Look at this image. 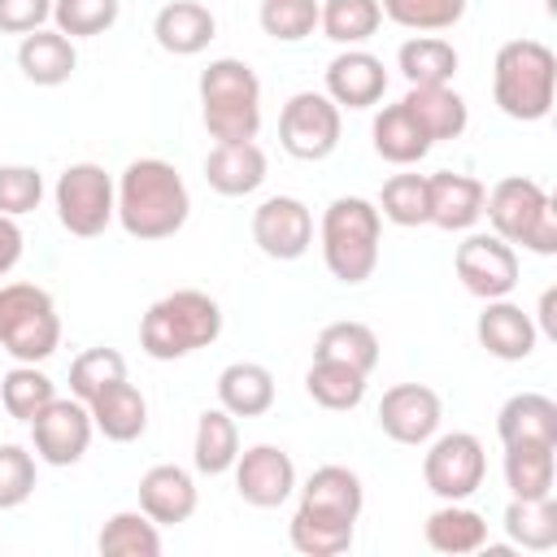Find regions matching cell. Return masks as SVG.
Listing matches in <instances>:
<instances>
[{"mask_svg": "<svg viewBox=\"0 0 557 557\" xmlns=\"http://www.w3.org/2000/svg\"><path fill=\"white\" fill-rule=\"evenodd\" d=\"M191 196L183 174L161 157H135L117 174V222L131 239L157 244L187 226Z\"/></svg>", "mask_w": 557, "mask_h": 557, "instance_id": "1", "label": "cell"}, {"mask_svg": "<svg viewBox=\"0 0 557 557\" xmlns=\"http://www.w3.org/2000/svg\"><path fill=\"white\" fill-rule=\"evenodd\" d=\"M492 100L513 122H544L557 100V57L540 39H509L492 61Z\"/></svg>", "mask_w": 557, "mask_h": 557, "instance_id": "2", "label": "cell"}, {"mask_svg": "<svg viewBox=\"0 0 557 557\" xmlns=\"http://www.w3.org/2000/svg\"><path fill=\"white\" fill-rule=\"evenodd\" d=\"M318 244L322 261L335 283L357 287L374 274L379 265V244H383V213L366 196H335L318 222Z\"/></svg>", "mask_w": 557, "mask_h": 557, "instance_id": "3", "label": "cell"}, {"mask_svg": "<svg viewBox=\"0 0 557 557\" xmlns=\"http://www.w3.org/2000/svg\"><path fill=\"white\" fill-rule=\"evenodd\" d=\"M222 335V305L209 292L178 287L148 305L139 318V348L152 361H178L209 348Z\"/></svg>", "mask_w": 557, "mask_h": 557, "instance_id": "4", "label": "cell"}, {"mask_svg": "<svg viewBox=\"0 0 557 557\" xmlns=\"http://www.w3.org/2000/svg\"><path fill=\"white\" fill-rule=\"evenodd\" d=\"M200 117L213 144H244L261 131V78L239 57H218L200 70Z\"/></svg>", "mask_w": 557, "mask_h": 557, "instance_id": "5", "label": "cell"}, {"mask_svg": "<svg viewBox=\"0 0 557 557\" xmlns=\"http://www.w3.org/2000/svg\"><path fill=\"white\" fill-rule=\"evenodd\" d=\"M483 213L492 222V235H500L505 244L527 248L535 257H553L557 252V209H553V196L535 178L505 174L483 196Z\"/></svg>", "mask_w": 557, "mask_h": 557, "instance_id": "6", "label": "cell"}, {"mask_svg": "<svg viewBox=\"0 0 557 557\" xmlns=\"http://www.w3.org/2000/svg\"><path fill=\"white\" fill-rule=\"evenodd\" d=\"M0 348L13 361H48L61 348V313L39 283H0Z\"/></svg>", "mask_w": 557, "mask_h": 557, "instance_id": "7", "label": "cell"}, {"mask_svg": "<svg viewBox=\"0 0 557 557\" xmlns=\"http://www.w3.org/2000/svg\"><path fill=\"white\" fill-rule=\"evenodd\" d=\"M52 205H57V222L70 235L96 239L117 218V183H113V174L104 165L74 161V165L61 170V178L52 187Z\"/></svg>", "mask_w": 557, "mask_h": 557, "instance_id": "8", "label": "cell"}, {"mask_svg": "<svg viewBox=\"0 0 557 557\" xmlns=\"http://www.w3.org/2000/svg\"><path fill=\"white\" fill-rule=\"evenodd\" d=\"M344 109L326 91H296L278 113V144L296 161H326L339 148Z\"/></svg>", "mask_w": 557, "mask_h": 557, "instance_id": "9", "label": "cell"}, {"mask_svg": "<svg viewBox=\"0 0 557 557\" xmlns=\"http://www.w3.org/2000/svg\"><path fill=\"white\" fill-rule=\"evenodd\" d=\"M487 474V453L479 444V435L470 431H448V435H431L426 440V457H422V483L431 487V496L440 500H466L483 487Z\"/></svg>", "mask_w": 557, "mask_h": 557, "instance_id": "10", "label": "cell"}, {"mask_svg": "<svg viewBox=\"0 0 557 557\" xmlns=\"http://www.w3.org/2000/svg\"><path fill=\"white\" fill-rule=\"evenodd\" d=\"M453 270H457V278H461V287L470 292V296H479V300H500V296H509L513 287H518V248L513 244H505L500 235H466L461 244H457V252H453Z\"/></svg>", "mask_w": 557, "mask_h": 557, "instance_id": "11", "label": "cell"}, {"mask_svg": "<svg viewBox=\"0 0 557 557\" xmlns=\"http://www.w3.org/2000/svg\"><path fill=\"white\" fill-rule=\"evenodd\" d=\"M91 435H96L91 409H87L78 396H57V400H48V405L35 413V422H30L35 457L48 461V466H74V461H83Z\"/></svg>", "mask_w": 557, "mask_h": 557, "instance_id": "12", "label": "cell"}, {"mask_svg": "<svg viewBox=\"0 0 557 557\" xmlns=\"http://www.w3.org/2000/svg\"><path fill=\"white\" fill-rule=\"evenodd\" d=\"M379 431L396 444H409V448H422L431 435H440V422H444V400L435 387L426 383H396L383 392L379 400Z\"/></svg>", "mask_w": 557, "mask_h": 557, "instance_id": "13", "label": "cell"}, {"mask_svg": "<svg viewBox=\"0 0 557 557\" xmlns=\"http://www.w3.org/2000/svg\"><path fill=\"white\" fill-rule=\"evenodd\" d=\"M252 244L270 261H296L313 248V213L300 196H265L252 209Z\"/></svg>", "mask_w": 557, "mask_h": 557, "instance_id": "14", "label": "cell"}, {"mask_svg": "<svg viewBox=\"0 0 557 557\" xmlns=\"http://www.w3.org/2000/svg\"><path fill=\"white\" fill-rule=\"evenodd\" d=\"M235 492L252 509H278L296 492V461L278 444H252L235 457Z\"/></svg>", "mask_w": 557, "mask_h": 557, "instance_id": "15", "label": "cell"}, {"mask_svg": "<svg viewBox=\"0 0 557 557\" xmlns=\"http://www.w3.org/2000/svg\"><path fill=\"white\" fill-rule=\"evenodd\" d=\"M474 335H479V344H483L496 361H527V357L535 352V339H540L535 318H531L522 305H513L509 296L483 300V313H479V322H474Z\"/></svg>", "mask_w": 557, "mask_h": 557, "instance_id": "16", "label": "cell"}, {"mask_svg": "<svg viewBox=\"0 0 557 557\" xmlns=\"http://www.w3.org/2000/svg\"><path fill=\"white\" fill-rule=\"evenodd\" d=\"M387 91V70L374 52L366 48H344L326 65V96L339 109H374Z\"/></svg>", "mask_w": 557, "mask_h": 557, "instance_id": "17", "label": "cell"}, {"mask_svg": "<svg viewBox=\"0 0 557 557\" xmlns=\"http://www.w3.org/2000/svg\"><path fill=\"white\" fill-rule=\"evenodd\" d=\"M483 196L487 187L474 174H461V170L426 174V200H431L426 222L440 231H470L483 218Z\"/></svg>", "mask_w": 557, "mask_h": 557, "instance_id": "18", "label": "cell"}, {"mask_svg": "<svg viewBox=\"0 0 557 557\" xmlns=\"http://www.w3.org/2000/svg\"><path fill=\"white\" fill-rule=\"evenodd\" d=\"M213 35H218V17L200 0H170L152 17V39L170 57H196L213 44Z\"/></svg>", "mask_w": 557, "mask_h": 557, "instance_id": "19", "label": "cell"}, {"mask_svg": "<svg viewBox=\"0 0 557 557\" xmlns=\"http://www.w3.org/2000/svg\"><path fill=\"white\" fill-rule=\"evenodd\" d=\"M139 509L157 522V527H178L196 513V479L174 466V461H161L152 470H144L139 479Z\"/></svg>", "mask_w": 557, "mask_h": 557, "instance_id": "20", "label": "cell"}, {"mask_svg": "<svg viewBox=\"0 0 557 557\" xmlns=\"http://www.w3.org/2000/svg\"><path fill=\"white\" fill-rule=\"evenodd\" d=\"M17 70H22V78L35 83V87H61V83H70L74 70H78L74 39L61 35L57 26H52V30L39 26V30L22 35V44H17Z\"/></svg>", "mask_w": 557, "mask_h": 557, "instance_id": "21", "label": "cell"}, {"mask_svg": "<svg viewBox=\"0 0 557 557\" xmlns=\"http://www.w3.org/2000/svg\"><path fill=\"white\" fill-rule=\"evenodd\" d=\"M265 152L257 148V139H244V144H213L209 157H205V183L218 191V196H252L261 183H265Z\"/></svg>", "mask_w": 557, "mask_h": 557, "instance_id": "22", "label": "cell"}, {"mask_svg": "<svg viewBox=\"0 0 557 557\" xmlns=\"http://www.w3.org/2000/svg\"><path fill=\"white\" fill-rule=\"evenodd\" d=\"M87 409H91V426L113 444H131L148 431V400L131 379H117L104 392H96Z\"/></svg>", "mask_w": 557, "mask_h": 557, "instance_id": "23", "label": "cell"}, {"mask_svg": "<svg viewBox=\"0 0 557 557\" xmlns=\"http://www.w3.org/2000/svg\"><path fill=\"white\" fill-rule=\"evenodd\" d=\"M505 487L518 500H540L553 496L557 483V444H540V440H518L505 444Z\"/></svg>", "mask_w": 557, "mask_h": 557, "instance_id": "24", "label": "cell"}, {"mask_svg": "<svg viewBox=\"0 0 557 557\" xmlns=\"http://www.w3.org/2000/svg\"><path fill=\"white\" fill-rule=\"evenodd\" d=\"M218 405L231 418H261L274 405V374L261 361H231L218 374Z\"/></svg>", "mask_w": 557, "mask_h": 557, "instance_id": "25", "label": "cell"}, {"mask_svg": "<svg viewBox=\"0 0 557 557\" xmlns=\"http://www.w3.org/2000/svg\"><path fill=\"white\" fill-rule=\"evenodd\" d=\"M370 135H374V152H379L383 161H392V165H418V161L431 152V139H426V131L418 126V117L405 109V100L383 104V109L374 113Z\"/></svg>", "mask_w": 557, "mask_h": 557, "instance_id": "26", "label": "cell"}, {"mask_svg": "<svg viewBox=\"0 0 557 557\" xmlns=\"http://www.w3.org/2000/svg\"><path fill=\"white\" fill-rule=\"evenodd\" d=\"M300 505L357 522L361 509H366V487H361L357 470L331 461V466H318V470L305 479V487H300Z\"/></svg>", "mask_w": 557, "mask_h": 557, "instance_id": "27", "label": "cell"}, {"mask_svg": "<svg viewBox=\"0 0 557 557\" xmlns=\"http://www.w3.org/2000/svg\"><path fill=\"white\" fill-rule=\"evenodd\" d=\"M405 109L418 117V126L426 131L431 144L457 139L470 126V109H466V100L448 83H440V87H409L405 91Z\"/></svg>", "mask_w": 557, "mask_h": 557, "instance_id": "28", "label": "cell"}, {"mask_svg": "<svg viewBox=\"0 0 557 557\" xmlns=\"http://www.w3.org/2000/svg\"><path fill=\"white\" fill-rule=\"evenodd\" d=\"M422 535H426V544H431L435 553H448V557L487 548V522H483V513H474V509L461 505V500H444V505L422 522Z\"/></svg>", "mask_w": 557, "mask_h": 557, "instance_id": "29", "label": "cell"}, {"mask_svg": "<svg viewBox=\"0 0 557 557\" xmlns=\"http://www.w3.org/2000/svg\"><path fill=\"white\" fill-rule=\"evenodd\" d=\"M496 435H500V444H518V440L557 444V405L544 392H518L500 405Z\"/></svg>", "mask_w": 557, "mask_h": 557, "instance_id": "30", "label": "cell"}, {"mask_svg": "<svg viewBox=\"0 0 557 557\" xmlns=\"http://www.w3.org/2000/svg\"><path fill=\"white\" fill-rule=\"evenodd\" d=\"M352 531H357V522L322 513V509H309V505H296V513L287 522V540L305 557H339V553H348L352 548Z\"/></svg>", "mask_w": 557, "mask_h": 557, "instance_id": "31", "label": "cell"}, {"mask_svg": "<svg viewBox=\"0 0 557 557\" xmlns=\"http://www.w3.org/2000/svg\"><path fill=\"white\" fill-rule=\"evenodd\" d=\"M457 65H461L457 48H453L448 39H440V35H413V39H405L400 52H396V70L405 74L409 87H440V83H453Z\"/></svg>", "mask_w": 557, "mask_h": 557, "instance_id": "32", "label": "cell"}, {"mask_svg": "<svg viewBox=\"0 0 557 557\" xmlns=\"http://www.w3.org/2000/svg\"><path fill=\"white\" fill-rule=\"evenodd\" d=\"M239 457V426L235 418L218 405V409H205L196 418V440H191V466L200 474H226Z\"/></svg>", "mask_w": 557, "mask_h": 557, "instance_id": "33", "label": "cell"}, {"mask_svg": "<svg viewBox=\"0 0 557 557\" xmlns=\"http://www.w3.org/2000/svg\"><path fill=\"white\" fill-rule=\"evenodd\" d=\"M313 357H322V361H344V366L370 374V370L379 366V335H374L366 322H352V318L326 322V326L318 331Z\"/></svg>", "mask_w": 557, "mask_h": 557, "instance_id": "34", "label": "cell"}, {"mask_svg": "<svg viewBox=\"0 0 557 557\" xmlns=\"http://www.w3.org/2000/svg\"><path fill=\"white\" fill-rule=\"evenodd\" d=\"M366 379L361 370L344 366V361H322L313 357V366L305 370V392L313 396V405L331 409V413H344V409H357L366 400Z\"/></svg>", "mask_w": 557, "mask_h": 557, "instance_id": "35", "label": "cell"}, {"mask_svg": "<svg viewBox=\"0 0 557 557\" xmlns=\"http://www.w3.org/2000/svg\"><path fill=\"white\" fill-rule=\"evenodd\" d=\"M383 26L379 0H322L318 4V30L339 48H361Z\"/></svg>", "mask_w": 557, "mask_h": 557, "instance_id": "36", "label": "cell"}, {"mask_svg": "<svg viewBox=\"0 0 557 557\" xmlns=\"http://www.w3.org/2000/svg\"><path fill=\"white\" fill-rule=\"evenodd\" d=\"M96 548L104 557H157L161 553V527L144 509H117L100 527Z\"/></svg>", "mask_w": 557, "mask_h": 557, "instance_id": "37", "label": "cell"}, {"mask_svg": "<svg viewBox=\"0 0 557 557\" xmlns=\"http://www.w3.org/2000/svg\"><path fill=\"white\" fill-rule=\"evenodd\" d=\"M505 535L509 544L518 548H531V553H544L557 544V500L553 496H540V500H509L505 505Z\"/></svg>", "mask_w": 557, "mask_h": 557, "instance_id": "38", "label": "cell"}, {"mask_svg": "<svg viewBox=\"0 0 557 557\" xmlns=\"http://www.w3.org/2000/svg\"><path fill=\"white\" fill-rule=\"evenodd\" d=\"M48 400H57V383L39 370V366H30V361H17L4 379H0V405H4V413L9 418H17V422H35V413L48 405Z\"/></svg>", "mask_w": 557, "mask_h": 557, "instance_id": "39", "label": "cell"}, {"mask_svg": "<svg viewBox=\"0 0 557 557\" xmlns=\"http://www.w3.org/2000/svg\"><path fill=\"white\" fill-rule=\"evenodd\" d=\"M383 17L418 30V35H435V30H453L466 17V0H379Z\"/></svg>", "mask_w": 557, "mask_h": 557, "instance_id": "40", "label": "cell"}, {"mask_svg": "<svg viewBox=\"0 0 557 557\" xmlns=\"http://www.w3.org/2000/svg\"><path fill=\"white\" fill-rule=\"evenodd\" d=\"M379 213L392 226H426V218H431L426 174H392L379 191Z\"/></svg>", "mask_w": 557, "mask_h": 557, "instance_id": "41", "label": "cell"}, {"mask_svg": "<svg viewBox=\"0 0 557 557\" xmlns=\"http://www.w3.org/2000/svg\"><path fill=\"white\" fill-rule=\"evenodd\" d=\"M117 379H126V357L117 348H87L70 361V396H78L83 405Z\"/></svg>", "mask_w": 557, "mask_h": 557, "instance_id": "42", "label": "cell"}, {"mask_svg": "<svg viewBox=\"0 0 557 557\" xmlns=\"http://www.w3.org/2000/svg\"><path fill=\"white\" fill-rule=\"evenodd\" d=\"M257 22L278 44H300L318 30V0H261Z\"/></svg>", "mask_w": 557, "mask_h": 557, "instance_id": "43", "label": "cell"}, {"mask_svg": "<svg viewBox=\"0 0 557 557\" xmlns=\"http://www.w3.org/2000/svg\"><path fill=\"white\" fill-rule=\"evenodd\" d=\"M117 13H122L117 0H52V22L70 39L104 35L117 22Z\"/></svg>", "mask_w": 557, "mask_h": 557, "instance_id": "44", "label": "cell"}, {"mask_svg": "<svg viewBox=\"0 0 557 557\" xmlns=\"http://www.w3.org/2000/svg\"><path fill=\"white\" fill-rule=\"evenodd\" d=\"M35 492V453L22 444H0V509L26 505Z\"/></svg>", "mask_w": 557, "mask_h": 557, "instance_id": "45", "label": "cell"}, {"mask_svg": "<svg viewBox=\"0 0 557 557\" xmlns=\"http://www.w3.org/2000/svg\"><path fill=\"white\" fill-rule=\"evenodd\" d=\"M44 200V174L35 165H0V213L22 218L39 209Z\"/></svg>", "mask_w": 557, "mask_h": 557, "instance_id": "46", "label": "cell"}, {"mask_svg": "<svg viewBox=\"0 0 557 557\" xmlns=\"http://www.w3.org/2000/svg\"><path fill=\"white\" fill-rule=\"evenodd\" d=\"M52 17V0H0V35H30Z\"/></svg>", "mask_w": 557, "mask_h": 557, "instance_id": "47", "label": "cell"}, {"mask_svg": "<svg viewBox=\"0 0 557 557\" xmlns=\"http://www.w3.org/2000/svg\"><path fill=\"white\" fill-rule=\"evenodd\" d=\"M22 226H17V218H4L0 213V278L22 261Z\"/></svg>", "mask_w": 557, "mask_h": 557, "instance_id": "48", "label": "cell"}, {"mask_svg": "<svg viewBox=\"0 0 557 557\" xmlns=\"http://www.w3.org/2000/svg\"><path fill=\"white\" fill-rule=\"evenodd\" d=\"M553 305H557V292L548 287V292L540 296V326H535V331H544L548 339L557 335V313H553Z\"/></svg>", "mask_w": 557, "mask_h": 557, "instance_id": "49", "label": "cell"}]
</instances>
